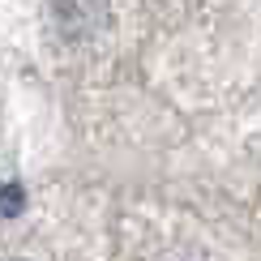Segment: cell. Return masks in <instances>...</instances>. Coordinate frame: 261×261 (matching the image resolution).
Returning <instances> with one entry per match:
<instances>
[{
  "instance_id": "cell-1",
  "label": "cell",
  "mask_w": 261,
  "mask_h": 261,
  "mask_svg": "<svg viewBox=\"0 0 261 261\" xmlns=\"http://www.w3.org/2000/svg\"><path fill=\"white\" fill-rule=\"evenodd\" d=\"M21 214V184L5 180V219H17Z\"/></svg>"
}]
</instances>
